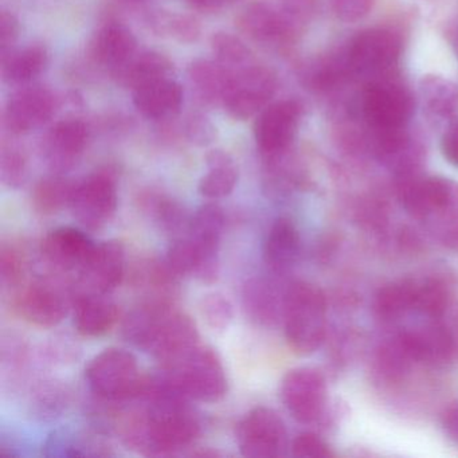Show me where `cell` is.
Segmentation results:
<instances>
[{
	"label": "cell",
	"instance_id": "obj_1",
	"mask_svg": "<svg viewBox=\"0 0 458 458\" xmlns=\"http://www.w3.org/2000/svg\"><path fill=\"white\" fill-rule=\"evenodd\" d=\"M125 339L154 356L163 369L186 358L199 343L197 324L174 301L146 300L123 323Z\"/></svg>",
	"mask_w": 458,
	"mask_h": 458
},
{
	"label": "cell",
	"instance_id": "obj_2",
	"mask_svg": "<svg viewBox=\"0 0 458 458\" xmlns=\"http://www.w3.org/2000/svg\"><path fill=\"white\" fill-rule=\"evenodd\" d=\"M284 324L289 347L310 355L323 344L327 331V302L323 292L308 283H294L285 294Z\"/></svg>",
	"mask_w": 458,
	"mask_h": 458
},
{
	"label": "cell",
	"instance_id": "obj_3",
	"mask_svg": "<svg viewBox=\"0 0 458 458\" xmlns=\"http://www.w3.org/2000/svg\"><path fill=\"white\" fill-rule=\"evenodd\" d=\"M90 390L104 401H135L143 394L146 377L130 351L108 348L96 355L85 369Z\"/></svg>",
	"mask_w": 458,
	"mask_h": 458
},
{
	"label": "cell",
	"instance_id": "obj_4",
	"mask_svg": "<svg viewBox=\"0 0 458 458\" xmlns=\"http://www.w3.org/2000/svg\"><path fill=\"white\" fill-rule=\"evenodd\" d=\"M174 386L189 401H221L227 393V377L216 351L198 345L186 358L163 369Z\"/></svg>",
	"mask_w": 458,
	"mask_h": 458
},
{
	"label": "cell",
	"instance_id": "obj_5",
	"mask_svg": "<svg viewBox=\"0 0 458 458\" xmlns=\"http://www.w3.org/2000/svg\"><path fill=\"white\" fill-rule=\"evenodd\" d=\"M414 96L393 76L367 82L361 95V117L374 131L402 130L414 114Z\"/></svg>",
	"mask_w": 458,
	"mask_h": 458
},
{
	"label": "cell",
	"instance_id": "obj_6",
	"mask_svg": "<svg viewBox=\"0 0 458 458\" xmlns=\"http://www.w3.org/2000/svg\"><path fill=\"white\" fill-rule=\"evenodd\" d=\"M398 195L404 210L420 221L458 216V183L418 173L398 176Z\"/></svg>",
	"mask_w": 458,
	"mask_h": 458
},
{
	"label": "cell",
	"instance_id": "obj_7",
	"mask_svg": "<svg viewBox=\"0 0 458 458\" xmlns=\"http://www.w3.org/2000/svg\"><path fill=\"white\" fill-rule=\"evenodd\" d=\"M353 79L367 82L393 76L402 55L401 36L391 29L375 28L361 31L345 49Z\"/></svg>",
	"mask_w": 458,
	"mask_h": 458
},
{
	"label": "cell",
	"instance_id": "obj_8",
	"mask_svg": "<svg viewBox=\"0 0 458 458\" xmlns=\"http://www.w3.org/2000/svg\"><path fill=\"white\" fill-rule=\"evenodd\" d=\"M277 89V79L265 66L250 65L233 72L224 106L235 120H249L261 114Z\"/></svg>",
	"mask_w": 458,
	"mask_h": 458
},
{
	"label": "cell",
	"instance_id": "obj_9",
	"mask_svg": "<svg viewBox=\"0 0 458 458\" xmlns=\"http://www.w3.org/2000/svg\"><path fill=\"white\" fill-rule=\"evenodd\" d=\"M117 186L108 173H96L76 183L71 206L74 218L88 230H101L117 210Z\"/></svg>",
	"mask_w": 458,
	"mask_h": 458
},
{
	"label": "cell",
	"instance_id": "obj_10",
	"mask_svg": "<svg viewBox=\"0 0 458 458\" xmlns=\"http://www.w3.org/2000/svg\"><path fill=\"white\" fill-rule=\"evenodd\" d=\"M237 444L245 457H280L288 446L283 418L269 407H256L237 428Z\"/></svg>",
	"mask_w": 458,
	"mask_h": 458
},
{
	"label": "cell",
	"instance_id": "obj_11",
	"mask_svg": "<svg viewBox=\"0 0 458 458\" xmlns=\"http://www.w3.org/2000/svg\"><path fill=\"white\" fill-rule=\"evenodd\" d=\"M280 395L294 420L301 423L316 422L326 410V379L310 367L291 369L281 382Z\"/></svg>",
	"mask_w": 458,
	"mask_h": 458
},
{
	"label": "cell",
	"instance_id": "obj_12",
	"mask_svg": "<svg viewBox=\"0 0 458 458\" xmlns=\"http://www.w3.org/2000/svg\"><path fill=\"white\" fill-rule=\"evenodd\" d=\"M225 229V214L214 203L200 206L191 216L187 237L191 240L199 259L194 278L203 284H213L219 276V249Z\"/></svg>",
	"mask_w": 458,
	"mask_h": 458
},
{
	"label": "cell",
	"instance_id": "obj_13",
	"mask_svg": "<svg viewBox=\"0 0 458 458\" xmlns=\"http://www.w3.org/2000/svg\"><path fill=\"white\" fill-rule=\"evenodd\" d=\"M301 120V106L285 100L267 106L254 124V138L262 154L269 159L283 157L296 138Z\"/></svg>",
	"mask_w": 458,
	"mask_h": 458
},
{
	"label": "cell",
	"instance_id": "obj_14",
	"mask_svg": "<svg viewBox=\"0 0 458 458\" xmlns=\"http://www.w3.org/2000/svg\"><path fill=\"white\" fill-rule=\"evenodd\" d=\"M55 95L47 88H23L7 103L4 114V127L14 135L31 132L47 124L55 114Z\"/></svg>",
	"mask_w": 458,
	"mask_h": 458
},
{
	"label": "cell",
	"instance_id": "obj_15",
	"mask_svg": "<svg viewBox=\"0 0 458 458\" xmlns=\"http://www.w3.org/2000/svg\"><path fill=\"white\" fill-rule=\"evenodd\" d=\"M300 23L284 7L277 10L265 4H250L238 18V25L243 33L254 41L275 47L292 44Z\"/></svg>",
	"mask_w": 458,
	"mask_h": 458
},
{
	"label": "cell",
	"instance_id": "obj_16",
	"mask_svg": "<svg viewBox=\"0 0 458 458\" xmlns=\"http://www.w3.org/2000/svg\"><path fill=\"white\" fill-rule=\"evenodd\" d=\"M125 273V251L122 243L108 241L96 246L92 257L77 277L80 293L106 294L122 284Z\"/></svg>",
	"mask_w": 458,
	"mask_h": 458
},
{
	"label": "cell",
	"instance_id": "obj_17",
	"mask_svg": "<svg viewBox=\"0 0 458 458\" xmlns=\"http://www.w3.org/2000/svg\"><path fill=\"white\" fill-rule=\"evenodd\" d=\"M95 249V243L80 230L58 227L42 241L41 253L47 264L58 272L79 276Z\"/></svg>",
	"mask_w": 458,
	"mask_h": 458
},
{
	"label": "cell",
	"instance_id": "obj_18",
	"mask_svg": "<svg viewBox=\"0 0 458 458\" xmlns=\"http://www.w3.org/2000/svg\"><path fill=\"white\" fill-rule=\"evenodd\" d=\"M88 141V128L81 120L68 119L50 128L44 140V157L57 171L71 170L77 165Z\"/></svg>",
	"mask_w": 458,
	"mask_h": 458
},
{
	"label": "cell",
	"instance_id": "obj_19",
	"mask_svg": "<svg viewBox=\"0 0 458 458\" xmlns=\"http://www.w3.org/2000/svg\"><path fill=\"white\" fill-rule=\"evenodd\" d=\"M15 307L26 321L42 328L58 326L66 316V302L63 293L45 283L25 286L15 299Z\"/></svg>",
	"mask_w": 458,
	"mask_h": 458
},
{
	"label": "cell",
	"instance_id": "obj_20",
	"mask_svg": "<svg viewBox=\"0 0 458 458\" xmlns=\"http://www.w3.org/2000/svg\"><path fill=\"white\" fill-rule=\"evenodd\" d=\"M401 335L417 363L444 364L452 360L457 351L454 335L442 324H430Z\"/></svg>",
	"mask_w": 458,
	"mask_h": 458
},
{
	"label": "cell",
	"instance_id": "obj_21",
	"mask_svg": "<svg viewBox=\"0 0 458 458\" xmlns=\"http://www.w3.org/2000/svg\"><path fill=\"white\" fill-rule=\"evenodd\" d=\"M133 104L147 119H165L178 114L183 104V89L173 77L157 80L133 90Z\"/></svg>",
	"mask_w": 458,
	"mask_h": 458
},
{
	"label": "cell",
	"instance_id": "obj_22",
	"mask_svg": "<svg viewBox=\"0 0 458 458\" xmlns=\"http://www.w3.org/2000/svg\"><path fill=\"white\" fill-rule=\"evenodd\" d=\"M74 327L82 336H103L119 318L116 304L106 294L80 293L74 301Z\"/></svg>",
	"mask_w": 458,
	"mask_h": 458
},
{
	"label": "cell",
	"instance_id": "obj_23",
	"mask_svg": "<svg viewBox=\"0 0 458 458\" xmlns=\"http://www.w3.org/2000/svg\"><path fill=\"white\" fill-rule=\"evenodd\" d=\"M138 49L132 31L120 23H108L101 28L90 44V52L98 64L117 69L127 64Z\"/></svg>",
	"mask_w": 458,
	"mask_h": 458
},
{
	"label": "cell",
	"instance_id": "obj_24",
	"mask_svg": "<svg viewBox=\"0 0 458 458\" xmlns=\"http://www.w3.org/2000/svg\"><path fill=\"white\" fill-rule=\"evenodd\" d=\"M301 251V238L289 218H278L270 227L264 243V259L276 272H285L296 264Z\"/></svg>",
	"mask_w": 458,
	"mask_h": 458
},
{
	"label": "cell",
	"instance_id": "obj_25",
	"mask_svg": "<svg viewBox=\"0 0 458 458\" xmlns=\"http://www.w3.org/2000/svg\"><path fill=\"white\" fill-rule=\"evenodd\" d=\"M420 98L423 112L434 122H450L458 116V87L445 77H423Z\"/></svg>",
	"mask_w": 458,
	"mask_h": 458
},
{
	"label": "cell",
	"instance_id": "obj_26",
	"mask_svg": "<svg viewBox=\"0 0 458 458\" xmlns=\"http://www.w3.org/2000/svg\"><path fill=\"white\" fill-rule=\"evenodd\" d=\"M232 69L219 61L198 60L187 74L199 98L208 104H224L233 79Z\"/></svg>",
	"mask_w": 458,
	"mask_h": 458
},
{
	"label": "cell",
	"instance_id": "obj_27",
	"mask_svg": "<svg viewBox=\"0 0 458 458\" xmlns=\"http://www.w3.org/2000/svg\"><path fill=\"white\" fill-rule=\"evenodd\" d=\"M173 64L159 53L148 52L133 55L127 64L114 69V76L120 84L132 90L173 76Z\"/></svg>",
	"mask_w": 458,
	"mask_h": 458
},
{
	"label": "cell",
	"instance_id": "obj_28",
	"mask_svg": "<svg viewBox=\"0 0 458 458\" xmlns=\"http://www.w3.org/2000/svg\"><path fill=\"white\" fill-rule=\"evenodd\" d=\"M208 173L200 179V195L208 199H222L234 191L238 170L234 160L222 149H213L206 155Z\"/></svg>",
	"mask_w": 458,
	"mask_h": 458
},
{
	"label": "cell",
	"instance_id": "obj_29",
	"mask_svg": "<svg viewBox=\"0 0 458 458\" xmlns=\"http://www.w3.org/2000/svg\"><path fill=\"white\" fill-rule=\"evenodd\" d=\"M141 205L154 224L174 240L184 237L189 233L191 216L171 198L160 194H147L141 198Z\"/></svg>",
	"mask_w": 458,
	"mask_h": 458
},
{
	"label": "cell",
	"instance_id": "obj_30",
	"mask_svg": "<svg viewBox=\"0 0 458 458\" xmlns=\"http://www.w3.org/2000/svg\"><path fill=\"white\" fill-rule=\"evenodd\" d=\"M47 60V50L41 45L13 50L2 57V76L12 84H28L45 71Z\"/></svg>",
	"mask_w": 458,
	"mask_h": 458
},
{
	"label": "cell",
	"instance_id": "obj_31",
	"mask_svg": "<svg viewBox=\"0 0 458 458\" xmlns=\"http://www.w3.org/2000/svg\"><path fill=\"white\" fill-rule=\"evenodd\" d=\"M284 304L278 300L277 292L272 284L265 280H250L243 288V308L251 321L261 326H270L283 312Z\"/></svg>",
	"mask_w": 458,
	"mask_h": 458
},
{
	"label": "cell",
	"instance_id": "obj_32",
	"mask_svg": "<svg viewBox=\"0 0 458 458\" xmlns=\"http://www.w3.org/2000/svg\"><path fill=\"white\" fill-rule=\"evenodd\" d=\"M418 281L401 280L383 286L375 297V312L383 320H396L415 310Z\"/></svg>",
	"mask_w": 458,
	"mask_h": 458
},
{
	"label": "cell",
	"instance_id": "obj_33",
	"mask_svg": "<svg viewBox=\"0 0 458 458\" xmlns=\"http://www.w3.org/2000/svg\"><path fill=\"white\" fill-rule=\"evenodd\" d=\"M415 363L402 335L385 343L375 359L377 375L387 383L401 382Z\"/></svg>",
	"mask_w": 458,
	"mask_h": 458
},
{
	"label": "cell",
	"instance_id": "obj_34",
	"mask_svg": "<svg viewBox=\"0 0 458 458\" xmlns=\"http://www.w3.org/2000/svg\"><path fill=\"white\" fill-rule=\"evenodd\" d=\"M76 183L61 176L42 179L33 190V206L41 216H53L71 206Z\"/></svg>",
	"mask_w": 458,
	"mask_h": 458
},
{
	"label": "cell",
	"instance_id": "obj_35",
	"mask_svg": "<svg viewBox=\"0 0 458 458\" xmlns=\"http://www.w3.org/2000/svg\"><path fill=\"white\" fill-rule=\"evenodd\" d=\"M449 289L444 281L438 278L418 281L417 304L415 310L428 316V318H441L449 305Z\"/></svg>",
	"mask_w": 458,
	"mask_h": 458
},
{
	"label": "cell",
	"instance_id": "obj_36",
	"mask_svg": "<svg viewBox=\"0 0 458 458\" xmlns=\"http://www.w3.org/2000/svg\"><path fill=\"white\" fill-rule=\"evenodd\" d=\"M200 315L214 332H225L232 324L234 310L232 302L222 293H208L200 301Z\"/></svg>",
	"mask_w": 458,
	"mask_h": 458
},
{
	"label": "cell",
	"instance_id": "obj_37",
	"mask_svg": "<svg viewBox=\"0 0 458 458\" xmlns=\"http://www.w3.org/2000/svg\"><path fill=\"white\" fill-rule=\"evenodd\" d=\"M211 47L219 63L230 66L243 65L250 60V50L238 37L229 33H216L211 38Z\"/></svg>",
	"mask_w": 458,
	"mask_h": 458
},
{
	"label": "cell",
	"instance_id": "obj_38",
	"mask_svg": "<svg viewBox=\"0 0 458 458\" xmlns=\"http://www.w3.org/2000/svg\"><path fill=\"white\" fill-rule=\"evenodd\" d=\"M26 171H28V165H26L25 155L21 152V149L13 146H4L2 157H0V178H2V182L7 187L17 189L25 182Z\"/></svg>",
	"mask_w": 458,
	"mask_h": 458
},
{
	"label": "cell",
	"instance_id": "obj_39",
	"mask_svg": "<svg viewBox=\"0 0 458 458\" xmlns=\"http://www.w3.org/2000/svg\"><path fill=\"white\" fill-rule=\"evenodd\" d=\"M157 25L162 29V31L174 37L176 41L184 42V44L198 41L200 37L199 22L190 15L162 17V20L157 21Z\"/></svg>",
	"mask_w": 458,
	"mask_h": 458
},
{
	"label": "cell",
	"instance_id": "obj_40",
	"mask_svg": "<svg viewBox=\"0 0 458 458\" xmlns=\"http://www.w3.org/2000/svg\"><path fill=\"white\" fill-rule=\"evenodd\" d=\"M186 138L195 146H210L216 139V127L210 119L202 114H192L184 124Z\"/></svg>",
	"mask_w": 458,
	"mask_h": 458
},
{
	"label": "cell",
	"instance_id": "obj_41",
	"mask_svg": "<svg viewBox=\"0 0 458 458\" xmlns=\"http://www.w3.org/2000/svg\"><path fill=\"white\" fill-rule=\"evenodd\" d=\"M25 265L20 253L12 248L2 249L0 256V280L4 288H15L22 283Z\"/></svg>",
	"mask_w": 458,
	"mask_h": 458
},
{
	"label": "cell",
	"instance_id": "obj_42",
	"mask_svg": "<svg viewBox=\"0 0 458 458\" xmlns=\"http://www.w3.org/2000/svg\"><path fill=\"white\" fill-rule=\"evenodd\" d=\"M292 454L300 458H329L334 453L324 439L313 433H301L292 442Z\"/></svg>",
	"mask_w": 458,
	"mask_h": 458
},
{
	"label": "cell",
	"instance_id": "obj_43",
	"mask_svg": "<svg viewBox=\"0 0 458 458\" xmlns=\"http://www.w3.org/2000/svg\"><path fill=\"white\" fill-rule=\"evenodd\" d=\"M375 0H331L335 15L343 22L355 23L374 9Z\"/></svg>",
	"mask_w": 458,
	"mask_h": 458
},
{
	"label": "cell",
	"instance_id": "obj_44",
	"mask_svg": "<svg viewBox=\"0 0 458 458\" xmlns=\"http://www.w3.org/2000/svg\"><path fill=\"white\" fill-rule=\"evenodd\" d=\"M20 22L14 15L4 12L0 15V55H9L20 37Z\"/></svg>",
	"mask_w": 458,
	"mask_h": 458
},
{
	"label": "cell",
	"instance_id": "obj_45",
	"mask_svg": "<svg viewBox=\"0 0 458 458\" xmlns=\"http://www.w3.org/2000/svg\"><path fill=\"white\" fill-rule=\"evenodd\" d=\"M441 148L445 157L458 167V123L450 125L442 136Z\"/></svg>",
	"mask_w": 458,
	"mask_h": 458
},
{
	"label": "cell",
	"instance_id": "obj_46",
	"mask_svg": "<svg viewBox=\"0 0 458 458\" xmlns=\"http://www.w3.org/2000/svg\"><path fill=\"white\" fill-rule=\"evenodd\" d=\"M442 426L450 439L458 445V404L449 407L442 417Z\"/></svg>",
	"mask_w": 458,
	"mask_h": 458
},
{
	"label": "cell",
	"instance_id": "obj_47",
	"mask_svg": "<svg viewBox=\"0 0 458 458\" xmlns=\"http://www.w3.org/2000/svg\"><path fill=\"white\" fill-rule=\"evenodd\" d=\"M189 2L195 9L202 12H219L234 4L235 0H189Z\"/></svg>",
	"mask_w": 458,
	"mask_h": 458
},
{
	"label": "cell",
	"instance_id": "obj_48",
	"mask_svg": "<svg viewBox=\"0 0 458 458\" xmlns=\"http://www.w3.org/2000/svg\"><path fill=\"white\" fill-rule=\"evenodd\" d=\"M452 47L454 49L455 55L458 57V25L455 26L454 31H453Z\"/></svg>",
	"mask_w": 458,
	"mask_h": 458
}]
</instances>
